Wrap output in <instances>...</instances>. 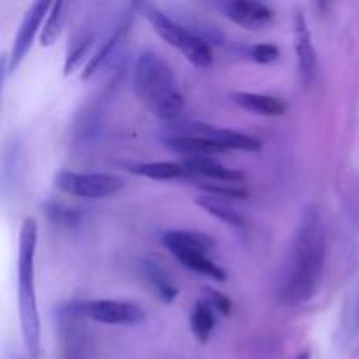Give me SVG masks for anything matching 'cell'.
I'll use <instances>...</instances> for the list:
<instances>
[{
    "mask_svg": "<svg viewBox=\"0 0 359 359\" xmlns=\"http://www.w3.org/2000/svg\"><path fill=\"white\" fill-rule=\"evenodd\" d=\"M326 262V226L321 210L307 205L283 263L277 297L287 307L305 304L318 294Z\"/></svg>",
    "mask_w": 359,
    "mask_h": 359,
    "instance_id": "6da1fadb",
    "label": "cell"
},
{
    "mask_svg": "<svg viewBox=\"0 0 359 359\" xmlns=\"http://www.w3.org/2000/svg\"><path fill=\"white\" fill-rule=\"evenodd\" d=\"M133 91L156 118L174 123L184 109V95L172 67L154 51H142L133 65Z\"/></svg>",
    "mask_w": 359,
    "mask_h": 359,
    "instance_id": "7a4b0ae2",
    "label": "cell"
},
{
    "mask_svg": "<svg viewBox=\"0 0 359 359\" xmlns=\"http://www.w3.org/2000/svg\"><path fill=\"white\" fill-rule=\"evenodd\" d=\"M39 226L34 217H25L20 228L18 244V307L25 349L28 356L41 353V316L35 294V251H37Z\"/></svg>",
    "mask_w": 359,
    "mask_h": 359,
    "instance_id": "3957f363",
    "label": "cell"
},
{
    "mask_svg": "<svg viewBox=\"0 0 359 359\" xmlns=\"http://www.w3.org/2000/svg\"><path fill=\"white\" fill-rule=\"evenodd\" d=\"M163 245L179 263L191 272L205 276L209 279L224 283L228 273L217 265L210 252L214 251V241L202 231L193 230H168L163 233Z\"/></svg>",
    "mask_w": 359,
    "mask_h": 359,
    "instance_id": "277c9868",
    "label": "cell"
},
{
    "mask_svg": "<svg viewBox=\"0 0 359 359\" xmlns=\"http://www.w3.org/2000/svg\"><path fill=\"white\" fill-rule=\"evenodd\" d=\"M139 9L147 18L154 32L165 42L181 51L188 58V62H191L195 67H200V69H207V67L212 65L214 53L205 39L189 32L188 28L172 20L168 14H165L160 7L153 6V4H139Z\"/></svg>",
    "mask_w": 359,
    "mask_h": 359,
    "instance_id": "5b68a950",
    "label": "cell"
},
{
    "mask_svg": "<svg viewBox=\"0 0 359 359\" xmlns=\"http://www.w3.org/2000/svg\"><path fill=\"white\" fill-rule=\"evenodd\" d=\"M55 186L62 193L84 200H104L118 195L126 186L125 179L107 172H70L55 175Z\"/></svg>",
    "mask_w": 359,
    "mask_h": 359,
    "instance_id": "8992f818",
    "label": "cell"
},
{
    "mask_svg": "<svg viewBox=\"0 0 359 359\" xmlns=\"http://www.w3.org/2000/svg\"><path fill=\"white\" fill-rule=\"evenodd\" d=\"M74 312L109 326H135L146 321V311L140 305L123 300L81 302L76 305Z\"/></svg>",
    "mask_w": 359,
    "mask_h": 359,
    "instance_id": "52a82bcc",
    "label": "cell"
},
{
    "mask_svg": "<svg viewBox=\"0 0 359 359\" xmlns=\"http://www.w3.org/2000/svg\"><path fill=\"white\" fill-rule=\"evenodd\" d=\"M167 130L205 137V139L212 140V142H216L217 146L224 147L226 151L233 149V151H245V153H258V151L262 149V140L256 139V137L237 132V130H231V128H219V126L209 125V123L174 121L167 126Z\"/></svg>",
    "mask_w": 359,
    "mask_h": 359,
    "instance_id": "ba28073f",
    "label": "cell"
},
{
    "mask_svg": "<svg viewBox=\"0 0 359 359\" xmlns=\"http://www.w3.org/2000/svg\"><path fill=\"white\" fill-rule=\"evenodd\" d=\"M51 6L53 2H35L23 14V20H21L20 28L16 32V37H14L13 48H11L9 72H14L21 65L27 53L30 51L32 42H34L42 21H46V16H48Z\"/></svg>",
    "mask_w": 359,
    "mask_h": 359,
    "instance_id": "9c48e42d",
    "label": "cell"
},
{
    "mask_svg": "<svg viewBox=\"0 0 359 359\" xmlns=\"http://www.w3.org/2000/svg\"><path fill=\"white\" fill-rule=\"evenodd\" d=\"M217 7L228 20L245 30H259L273 20V11L256 0H230L217 4Z\"/></svg>",
    "mask_w": 359,
    "mask_h": 359,
    "instance_id": "30bf717a",
    "label": "cell"
},
{
    "mask_svg": "<svg viewBox=\"0 0 359 359\" xmlns=\"http://www.w3.org/2000/svg\"><path fill=\"white\" fill-rule=\"evenodd\" d=\"M161 144L167 147L168 151L175 154L188 158H216L217 154L226 153V149L217 146L212 140L205 139V137L193 135V133H182V132H172L167 130L161 137Z\"/></svg>",
    "mask_w": 359,
    "mask_h": 359,
    "instance_id": "8fae6325",
    "label": "cell"
},
{
    "mask_svg": "<svg viewBox=\"0 0 359 359\" xmlns=\"http://www.w3.org/2000/svg\"><path fill=\"white\" fill-rule=\"evenodd\" d=\"M294 27V49H297L298 69L304 83H312L318 69V53H316L314 42H312V32L309 28L305 14L297 11L293 20Z\"/></svg>",
    "mask_w": 359,
    "mask_h": 359,
    "instance_id": "7c38bea8",
    "label": "cell"
},
{
    "mask_svg": "<svg viewBox=\"0 0 359 359\" xmlns=\"http://www.w3.org/2000/svg\"><path fill=\"white\" fill-rule=\"evenodd\" d=\"M182 163L189 172V179L203 177L209 181L223 182V184H238L245 179L241 170L226 167L216 158H188V160H182Z\"/></svg>",
    "mask_w": 359,
    "mask_h": 359,
    "instance_id": "4fadbf2b",
    "label": "cell"
},
{
    "mask_svg": "<svg viewBox=\"0 0 359 359\" xmlns=\"http://www.w3.org/2000/svg\"><path fill=\"white\" fill-rule=\"evenodd\" d=\"M231 100L238 107L245 109L252 114L265 116V118H279L286 112V104L280 98L265 93H251V91H235L231 93Z\"/></svg>",
    "mask_w": 359,
    "mask_h": 359,
    "instance_id": "5bb4252c",
    "label": "cell"
},
{
    "mask_svg": "<svg viewBox=\"0 0 359 359\" xmlns=\"http://www.w3.org/2000/svg\"><path fill=\"white\" fill-rule=\"evenodd\" d=\"M140 272H142L144 279L147 280L151 290L154 291L158 300L167 305L174 304L177 300L179 287L172 283L170 276L156 262L149 258H142L140 259Z\"/></svg>",
    "mask_w": 359,
    "mask_h": 359,
    "instance_id": "9a60e30c",
    "label": "cell"
},
{
    "mask_svg": "<svg viewBox=\"0 0 359 359\" xmlns=\"http://www.w3.org/2000/svg\"><path fill=\"white\" fill-rule=\"evenodd\" d=\"M126 170L151 181H174V179H189L182 161H142V163L128 165Z\"/></svg>",
    "mask_w": 359,
    "mask_h": 359,
    "instance_id": "2e32d148",
    "label": "cell"
},
{
    "mask_svg": "<svg viewBox=\"0 0 359 359\" xmlns=\"http://www.w3.org/2000/svg\"><path fill=\"white\" fill-rule=\"evenodd\" d=\"M216 314L212 305L205 298H198L193 304L191 312H189V328H191L193 337L202 344L209 342L212 337L214 328H216Z\"/></svg>",
    "mask_w": 359,
    "mask_h": 359,
    "instance_id": "e0dca14e",
    "label": "cell"
},
{
    "mask_svg": "<svg viewBox=\"0 0 359 359\" xmlns=\"http://www.w3.org/2000/svg\"><path fill=\"white\" fill-rule=\"evenodd\" d=\"M195 203L198 207H202L207 214L214 216L216 219L223 221L226 223L228 226H233V228H244L245 226V219L238 210H235L230 203L226 202L224 198L216 195H202L195 200Z\"/></svg>",
    "mask_w": 359,
    "mask_h": 359,
    "instance_id": "ac0fdd59",
    "label": "cell"
},
{
    "mask_svg": "<svg viewBox=\"0 0 359 359\" xmlns=\"http://www.w3.org/2000/svg\"><path fill=\"white\" fill-rule=\"evenodd\" d=\"M69 7L67 2H53L51 9H49L48 16H46L44 25H42L41 32V46L44 48H49L56 42L60 32H62L63 23H65V11Z\"/></svg>",
    "mask_w": 359,
    "mask_h": 359,
    "instance_id": "d6986e66",
    "label": "cell"
},
{
    "mask_svg": "<svg viewBox=\"0 0 359 359\" xmlns=\"http://www.w3.org/2000/svg\"><path fill=\"white\" fill-rule=\"evenodd\" d=\"M123 34H125V25L118 27V30H116L114 34H112L111 37H109L107 41L100 46V49H98V51L95 53L90 60H88L86 65H84V69H83V79H90L93 74H97L98 70H100V67L107 62L109 56H112L114 49L118 48Z\"/></svg>",
    "mask_w": 359,
    "mask_h": 359,
    "instance_id": "ffe728a7",
    "label": "cell"
},
{
    "mask_svg": "<svg viewBox=\"0 0 359 359\" xmlns=\"http://www.w3.org/2000/svg\"><path fill=\"white\" fill-rule=\"evenodd\" d=\"M90 46H91V37H81L79 41H76L72 46H70L65 56V65H63V74H65V76L72 74L74 70L84 62V56L88 55Z\"/></svg>",
    "mask_w": 359,
    "mask_h": 359,
    "instance_id": "44dd1931",
    "label": "cell"
},
{
    "mask_svg": "<svg viewBox=\"0 0 359 359\" xmlns=\"http://www.w3.org/2000/svg\"><path fill=\"white\" fill-rule=\"evenodd\" d=\"M203 298L212 305L214 311L221 316H230L231 314V300L223 294L221 291L214 290V287H203Z\"/></svg>",
    "mask_w": 359,
    "mask_h": 359,
    "instance_id": "7402d4cb",
    "label": "cell"
},
{
    "mask_svg": "<svg viewBox=\"0 0 359 359\" xmlns=\"http://www.w3.org/2000/svg\"><path fill=\"white\" fill-rule=\"evenodd\" d=\"M251 56L256 63H262V65H266V63L276 62L280 56L279 48L276 44H269V42H263V44L252 46Z\"/></svg>",
    "mask_w": 359,
    "mask_h": 359,
    "instance_id": "603a6c76",
    "label": "cell"
},
{
    "mask_svg": "<svg viewBox=\"0 0 359 359\" xmlns=\"http://www.w3.org/2000/svg\"><path fill=\"white\" fill-rule=\"evenodd\" d=\"M294 359H311V353H309V351H305V353H302L300 356H297Z\"/></svg>",
    "mask_w": 359,
    "mask_h": 359,
    "instance_id": "cb8c5ba5",
    "label": "cell"
},
{
    "mask_svg": "<svg viewBox=\"0 0 359 359\" xmlns=\"http://www.w3.org/2000/svg\"><path fill=\"white\" fill-rule=\"evenodd\" d=\"M356 323H358V326H359V305H358V311H356Z\"/></svg>",
    "mask_w": 359,
    "mask_h": 359,
    "instance_id": "d4e9b609",
    "label": "cell"
}]
</instances>
